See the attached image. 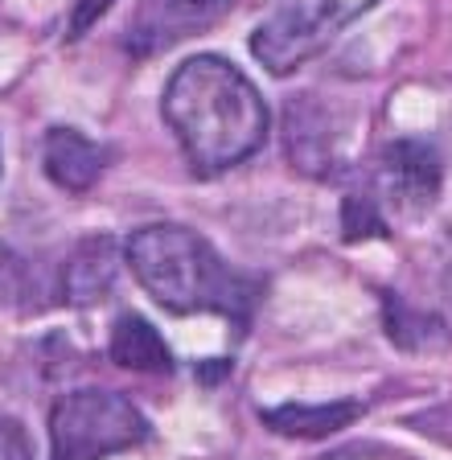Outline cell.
Returning a JSON list of instances; mask_svg holds the SVG:
<instances>
[{
	"mask_svg": "<svg viewBox=\"0 0 452 460\" xmlns=\"http://www.w3.org/2000/svg\"><path fill=\"white\" fill-rule=\"evenodd\" d=\"M161 111L198 177H218L243 164L260 153L268 136L263 95L235 62L218 54H193L182 62L164 83Z\"/></svg>",
	"mask_w": 452,
	"mask_h": 460,
	"instance_id": "1",
	"label": "cell"
},
{
	"mask_svg": "<svg viewBox=\"0 0 452 460\" xmlns=\"http://www.w3.org/2000/svg\"><path fill=\"white\" fill-rule=\"evenodd\" d=\"M124 259L148 296L177 316L222 313L243 325L255 308V284L190 226L153 222L124 243Z\"/></svg>",
	"mask_w": 452,
	"mask_h": 460,
	"instance_id": "2",
	"label": "cell"
},
{
	"mask_svg": "<svg viewBox=\"0 0 452 460\" xmlns=\"http://www.w3.org/2000/svg\"><path fill=\"white\" fill-rule=\"evenodd\" d=\"M148 440L136 402L103 386L62 394L49 407V460H107Z\"/></svg>",
	"mask_w": 452,
	"mask_h": 460,
	"instance_id": "3",
	"label": "cell"
},
{
	"mask_svg": "<svg viewBox=\"0 0 452 460\" xmlns=\"http://www.w3.org/2000/svg\"><path fill=\"white\" fill-rule=\"evenodd\" d=\"M375 4L378 0H271V13L251 29V54L271 75H292Z\"/></svg>",
	"mask_w": 452,
	"mask_h": 460,
	"instance_id": "4",
	"label": "cell"
},
{
	"mask_svg": "<svg viewBox=\"0 0 452 460\" xmlns=\"http://www.w3.org/2000/svg\"><path fill=\"white\" fill-rule=\"evenodd\" d=\"M231 4L235 0H140L132 29H128V49L132 54H161V49L218 25L231 13Z\"/></svg>",
	"mask_w": 452,
	"mask_h": 460,
	"instance_id": "5",
	"label": "cell"
},
{
	"mask_svg": "<svg viewBox=\"0 0 452 460\" xmlns=\"http://www.w3.org/2000/svg\"><path fill=\"white\" fill-rule=\"evenodd\" d=\"M444 169L440 153L420 136H399L383 148L378 161V185L399 210H428L440 193Z\"/></svg>",
	"mask_w": 452,
	"mask_h": 460,
	"instance_id": "6",
	"label": "cell"
},
{
	"mask_svg": "<svg viewBox=\"0 0 452 460\" xmlns=\"http://www.w3.org/2000/svg\"><path fill=\"white\" fill-rule=\"evenodd\" d=\"M120 268H124V243L111 234H87L62 268V300L75 308L107 300L120 279Z\"/></svg>",
	"mask_w": 452,
	"mask_h": 460,
	"instance_id": "7",
	"label": "cell"
},
{
	"mask_svg": "<svg viewBox=\"0 0 452 460\" xmlns=\"http://www.w3.org/2000/svg\"><path fill=\"white\" fill-rule=\"evenodd\" d=\"M263 428L288 440H325L346 431L350 423L362 420V402L354 399H329V402H279L260 411Z\"/></svg>",
	"mask_w": 452,
	"mask_h": 460,
	"instance_id": "8",
	"label": "cell"
},
{
	"mask_svg": "<svg viewBox=\"0 0 452 460\" xmlns=\"http://www.w3.org/2000/svg\"><path fill=\"white\" fill-rule=\"evenodd\" d=\"M41 164H46V177L54 185H62L70 193H83L103 177L107 153L91 136L75 132V128H54L46 136V148H41Z\"/></svg>",
	"mask_w": 452,
	"mask_h": 460,
	"instance_id": "9",
	"label": "cell"
},
{
	"mask_svg": "<svg viewBox=\"0 0 452 460\" xmlns=\"http://www.w3.org/2000/svg\"><path fill=\"white\" fill-rule=\"evenodd\" d=\"M107 354H111L116 366H124V370H140V374H169L173 370V354H169L164 337L156 333L140 313H124L116 325H111Z\"/></svg>",
	"mask_w": 452,
	"mask_h": 460,
	"instance_id": "10",
	"label": "cell"
},
{
	"mask_svg": "<svg viewBox=\"0 0 452 460\" xmlns=\"http://www.w3.org/2000/svg\"><path fill=\"white\" fill-rule=\"evenodd\" d=\"M383 321L391 341H399L403 349H436L448 341V325L432 313H415L412 305H403L399 296L383 300Z\"/></svg>",
	"mask_w": 452,
	"mask_h": 460,
	"instance_id": "11",
	"label": "cell"
},
{
	"mask_svg": "<svg viewBox=\"0 0 452 460\" xmlns=\"http://www.w3.org/2000/svg\"><path fill=\"white\" fill-rule=\"evenodd\" d=\"M341 234H346L350 243L386 234V218H383V210H378V201L366 198V193H350V198L341 201Z\"/></svg>",
	"mask_w": 452,
	"mask_h": 460,
	"instance_id": "12",
	"label": "cell"
},
{
	"mask_svg": "<svg viewBox=\"0 0 452 460\" xmlns=\"http://www.w3.org/2000/svg\"><path fill=\"white\" fill-rule=\"evenodd\" d=\"M30 296H33L30 263L0 243V305H25Z\"/></svg>",
	"mask_w": 452,
	"mask_h": 460,
	"instance_id": "13",
	"label": "cell"
},
{
	"mask_svg": "<svg viewBox=\"0 0 452 460\" xmlns=\"http://www.w3.org/2000/svg\"><path fill=\"white\" fill-rule=\"evenodd\" d=\"M0 460H33V444L17 420L0 415Z\"/></svg>",
	"mask_w": 452,
	"mask_h": 460,
	"instance_id": "14",
	"label": "cell"
},
{
	"mask_svg": "<svg viewBox=\"0 0 452 460\" xmlns=\"http://www.w3.org/2000/svg\"><path fill=\"white\" fill-rule=\"evenodd\" d=\"M116 0H75V13H70V38H83Z\"/></svg>",
	"mask_w": 452,
	"mask_h": 460,
	"instance_id": "15",
	"label": "cell"
}]
</instances>
